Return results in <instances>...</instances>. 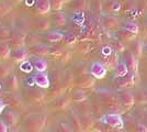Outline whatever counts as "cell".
<instances>
[{
    "label": "cell",
    "instance_id": "1",
    "mask_svg": "<svg viewBox=\"0 0 147 132\" xmlns=\"http://www.w3.org/2000/svg\"><path fill=\"white\" fill-rule=\"evenodd\" d=\"M46 122L45 116H35L29 118L25 122V130L28 132H40L43 130Z\"/></svg>",
    "mask_w": 147,
    "mask_h": 132
},
{
    "label": "cell",
    "instance_id": "2",
    "mask_svg": "<svg viewBox=\"0 0 147 132\" xmlns=\"http://www.w3.org/2000/svg\"><path fill=\"white\" fill-rule=\"evenodd\" d=\"M101 121L108 125L109 127L113 128V129H122L124 127V121H123L122 117L119 114V113H108V114H104L102 117Z\"/></svg>",
    "mask_w": 147,
    "mask_h": 132
},
{
    "label": "cell",
    "instance_id": "3",
    "mask_svg": "<svg viewBox=\"0 0 147 132\" xmlns=\"http://www.w3.org/2000/svg\"><path fill=\"white\" fill-rule=\"evenodd\" d=\"M33 83L36 85L38 88H42V89H46L49 87L51 82H49V76L46 72H36L33 77Z\"/></svg>",
    "mask_w": 147,
    "mask_h": 132
},
{
    "label": "cell",
    "instance_id": "4",
    "mask_svg": "<svg viewBox=\"0 0 147 132\" xmlns=\"http://www.w3.org/2000/svg\"><path fill=\"white\" fill-rule=\"evenodd\" d=\"M25 97L26 99L30 101L31 104L33 105H38L41 102H43L45 99V94H44L42 90L40 89H30L25 93Z\"/></svg>",
    "mask_w": 147,
    "mask_h": 132
},
{
    "label": "cell",
    "instance_id": "5",
    "mask_svg": "<svg viewBox=\"0 0 147 132\" xmlns=\"http://www.w3.org/2000/svg\"><path fill=\"white\" fill-rule=\"evenodd\" d=\"M90 74L96 79H102L107 75V67L101 62H93L90 67Z\"/></svg>",
    "mask_w": 147,
    "mask_h": 132
},
{
    "label": "cell",
    "instance_id": "6",
    "mask_svg": "<svg viewBox=\"0 0 147 132\" xmlns=\"http://www.w3.org/2000/svg\"><path fill=\"white\" fill-rule=\"evenodd\" d=\"M25 40H26V34L25 33L21 31L16 32V33H12V38L9 41V45L12 49L22 47V46H24Z\"/></svg>",
    "mask_w": 147,
    "mask_h": 132
},
{
    "label": "cell",
    "instance_id": "7",
    "mask_svg": "<svg viewBox=\"0 0 147 132\" xmlns=\"http://www.w3.org/2000/svg\"><path fill=\"white\" fill-rule=\"evenodd\" d=\"M28 56H29V51L26 50L24 46H22V47L14 49L11 52V56L10 57L16 63H22V62L28 60Z\"/></svg>",
    "mask_w": 147,
    "mask_h": 132
},
{
    "label": "cell",
    "instance_id": "8",
    "mask_svg": "<svg viewBox=\"0 0 147 132\" xmlns=\"http://www.w3.org/2000/svg\"><path fill=\"white\" fill-rule=\"evenodd\" d=\"M49 49L47 45L45 44H35L33 46H31V51L32 53L35 55V56H40V57H44V56H47L49 54Z\"/></svg>",
    "mask_w": 147,
    "mask_h": 132
},
{
    "label": "cell",
    "instance_id": "9",
    "mask_svg": "<svg viewBox=\"0 0 147 132\" xmlns=\"http://www.w3.org/2000/svg\"><path fill=\"white\" fill-rule=\"evenodd\" d=\"M3 100L7 101L6 104L8 105V106H10V107H12V108H19V107H21V106H22L21 97L18 96L17 94H14V93L6 95Z\"/></svg>",
    "mask_w": 147,
    "mask_h": 132
},
{
    "label": "cell",
    "instance_id": "10",
    "mask_svg": "<svg viewBox=\"0 0 147 132\" xmlns=\"http://www.w3.org/2000/svg\"><path fill=\"white\" fill-rule=\"evenodd\" d=\"M35 7L38 14H47L52 10L51 0H36Z\"/></svg>",
    "mask_w": 147,
    "mask_h": 132
},
{
    "label": "cell",
    "instance_id": "11",
    "mask_svg": "<svg viewBox=\"0 0 147 132\" xmlns=\"http://www.w3.org/2000/svg\"><path fill=\"white\" fill-rule=\"evenodd\" d=\"M3 120L9 126H14L19 121V114L13 110H5L3 111Z\"/></svg>",
    "mask_w": 147,
    "mask_h": 132
},
{
    "label": "cell",
    "instance_id": "12",
    "mask_svg": "<svg viewBox=\"0 0 147 132\" xmlns=\"http://www.w3.org/2000/svg\"><path fill=\"white\" fill-rule=\"evenodd\" d=\"M127 73H129V66H127V64L125 63L124 61H121L117 65L115 70H114L115 78H123V77H125V76L127 75Z\"/></svg>",
    "mask_w": 147,
    "mask_h": 132
},
{
    "label": "cell",
    "instance_id": "13",
    "mask_svg": "<svg viewBox=\"0 0 147 132\" xmlns=\"http://www.w3.org/2000/svg\"><path fill=\"white\" fill-rule=\"evenodd\" d=\"M65 38V34L61 31H57V30H53V31H49L46 33L45 39L51 42V43H56V42H59L63 39Z\"/></svg>",
    "mask_w": 147,
    "mask_h": 132
},
{
    "label": "cell",
    "instance_id": "14",
    "mask_svg": "<svg viewBox=\"0 0 147 132\" xmlns=\"http://www.w3.org/2000/svg\"><path fill=\"white\" fill-rule=\"evenodd\" d=\"M33 67L36 69V72H46L47 70V67H49V64H47V61L44 60L43 57H38V58H35L33 61Z\"/></svg>",
    "mask_w": 147,
    "mask_h": 132
},
{
    "label": "cell",
    "instance_id": "15",
    "mask_svg": "<svg viewBox=\"0 0 147 132\" xmlns=\"http://www.w3.org/2000/svg\"><path fill=\"white\" fill-rule=\"evenodd\" d=\"M6 86L9 90L11 91H17L19 88V83H18V78L14 74H11L9 77L6 78Z\"/></svg>",
    "mask_w": 147,
    "mask_h": 132
},
{
    "label": "cell",
    "instance_id": "16",
    "mask_svg": "<svg viewBox=\"0 0 147 132\" xmlns=\"http://www.w3.org/2000/svg\"><path fill=\"white\" fill-rule=\"evenodd\" d=\"M11 56V46L9 44L0 43V60H8Z\"/></svg>",
    "mask_w": 147,
    "mask_h": 132
},
{
    "label": "cell",
    "instance_id": "17",
    "mask_svg": "<svg viewBox=\"0 0 147 132\" xmlns=\"http://www.w3.org/2000/svg\"><path fill=\"white\" fill-rule=\"evenodd\" d=\"M52 19L58 26H64L66 24V16L61 11H55V13L52 14Z\"/></svg>",
    "mask_w": 147,
    "mask_h": 132
},
{
    "label": "cell",
    "instance_id": "18",
    "mask_svg": "<svg viewBox=\"0 0 147 132\" xmlns=\"http://www.w3.org/2000/svg\"><path fill=\"white\" fill-rule=\"evenodd\" d=\"M12 38V31L7 26H0V42H8Z\"/></svg>",
    "mask_w": 147,
    "mask_h": 132
},
{
    "label": "cell",
    "instance_id": "19",
    "mask_svg": "<svg viewBox=\"0 0 147 132\" xmlns=\"http://www.w3.org/2000/svg\"><path fill=\"white\" fill-rule=\"evenodd\" d=\"M12 70L13 68L9 64H0V79H6L12 74Z\"/></svg>",
    "mask_w": 147,
    "mask_h": 132
},
{
    "label": "cell",
    "instance_id": "20",
    "mask_svg": "<svg viewBox=\"0 0 147 132\" xmlns=\"http://www.w3.org/2000/svg\"><path fill=\"white\" fill-rule=\"evenodd\" d=\"M35 30H38V31H47L51 28V23L47 19H41L37 20L35 22V25H34Z\"/></svg>",
    "mask_w": 147,
    "mask_h": 132
},
{
    "label": "cell",
    "instance_id": "21",
    "mask_svg": "<svg viewBox=\"0 0 147 132\" xmlns=\"http://www.w3.org/2000/svg\"><path fill=\"white\" fill-rule=\"evenodd\" d=\"M120 99H121V104L124 105L125 107H131L133 104H134V98L133 96L129 93H124L120 96Z\"/></svg>",
    "mask_w": 147,
    "mask_h": 132
},
{
    "label": "cell",
    "instance_id": "22",
    "mask_svg": "<svg viewBox=\"0 0 147 132\" xmlns=\"http://www.w3.org/2000/svg\"><path fill=\"white\" fill-rule=\"evenodd\" d=\"M127 66H129V69H131L133 73H136L137 70V66H138V62L136 60V57L133 55V54H127Z\"/></svg>",
    "mask_w": 147,
    "mask_h": 132
},
{
    "label": "cell",
    "instance_id": "23",
    "mask_svg": "<svg viewBox=\"0 0 147 132\" xmlns=\"http://www.w3.org/2000/svg\"><path fill=\"white\" fill-rule=\"evenodd\" d=\"M123 28L126 30V31L131 32V33H138V30H140V28H138V25L136 24L135 22H132V21H126L124 25H123Z\"/></svg>",
    "mask_w": 147,
    "mask_h": 132
},
{
    "label": "cell",
    "instance_id": "24",
    "mask_svg": "<svg viewBox=\"0 0 147 132\" xmlns=\"http://www.w3.org/2000/svg\"><path fill=\"white\" fill-rule=\"evenodd\" d=\"M12 10V7L10 5H8L6 2L0 1V16H7L8 13H10V11Z\"/></svg>",
    "mask_w": 147,
    "mask_h": 132
},
{
    "label": "cell",
    "instance_id": "25",
    "mask_svg": "<svg viewBox=\"0 0 147 132\" xmlns=\"http://www.w3.org/2000/svg\"><path fill=\"white\" fill-rule=\"evenodd\" d=\"M51 6H52V10L59 11L64 6V1L63 0H51Z\"/></svg>",
    "mask_w": 147,
    "mask_h": 132
},
{
    "label": "cell",
    "instance_id": "26",
    "mask_svg": "<svg viewBox=\"0 0 147 132\" xmlns=\"http://www.w3.org/2000/svg\"><path fill=\"white\" fill-rule=\"evenodd\" d=\"M25 42H28V44L30 46H33L35 44H38V38L35 34H30V35H26V40Z\"/></svg>",
    "mask_w": 147,
    "mask_h": 132
},
{
    "label": "cell",
    "instance_id": "27",
    "mask_svg": "<svg viewBox=\"0 0 147 132\" xmlns=\"http://www.w3.org/2000/svg\"><path fill=\"white\" fill-rule=\"evenodd\" d=\"M73 98L76 102H81V101H84L85 99H86L87 96L84 91H76V93L74 94Z\"/></svg>",
    "mask_w": 147,
    "mask_h": 132
},
{
    "label": "cell",
    "instance_id": "28",
    "mask_svg": "<svg viewBox=\"0 0 147 132\" xmlns=\"http://www.w3.org/2000/svg\"><path fill=\"white\" fill-rule=\"evenodd\" d=\"M93 84H94L93 79L90 78V77H87V78H85V81H81L80 86H81V87H84V88H88V87H91Z\"/></svg>",
    "mask_w": 147,
    "mask_h": 132
},
{
    "label": "cell",
    "instance_id": "29",
    "mask_svg": "<svg viewBox=\"0 0 147 132\" xmlns=\"http://www.w3.org/2000/svg\"><path fill=\"white\" fill-rule=\"evenodd\" d=\"M67 104H68L67 99H57L54 102V107L58 108V109H63L64 107H66Z\"/></svg>",
    "mask_w": 147,
    "mask_h": 132
},
{
    "label": "cell",
    "instance_id": "30",
    "mask_svg": "<svg viewBox=\"0 0 147 132\" xmlns=\"http://www.w3.org/2000/svg\"><path fill=\"white\" fill-rule=\"evenodd\" d=\"M30 65H31V63L24 61V62H22L21 65H20V69L23 70V72H25V73H30L31 69H32V66H31V67H28V66H30Z\"/></svg>",
    "mask_w": 147,
    "mask_h": 132
},
{
    "label": "cell",
    "instance_id": "31",
    "mask_svg": "<svg viewBox=\"0 0 147 132\" xmlns=\"http://www.w3.org/2000/svg\"><path fill=\"white\" fill-rule=\"evenodd\" d=\"M65 41L67 44H73L76 42V35L74 33H68L67 35L65 37Z\"/></svg>",
    "mask_w": 147,
    "mask_h": 132
},
{
    "label": "cell",
    "instance_id": "32",
    "mask_svg": "<svg viewBox=\"0 0 147 132\" xmlns=\"http://www.w3.org/2000/svg\"><path fill=\"white\" fill-rule=\"evenodd\" d=\"M9 131V127L5 120L0 119V132H8Z\"/></svg>",
    "mask_w": 147,
    "mask_h": 132
},
{
    "label": "cell",
    "instance_id": "33",
    "mask_svg": "<svg viewBox=\"0 0 147 132\" xmlns=\"http://www.w3.org/2000/svg\"><path fill=\"white\" fill-rule=\"evenodd\" d=\"M137 132H147V127L143 123L137 125Z\"/></svg>",
    "mask_w": 147,
    "mask_h": 132
},
{
    "label": "cell",
    "instance_id": "34",
    "mask_svg": "<svg viewBox=\"0 0 147 132\" xmlns=\"http://www.w3.org/2000/svg\"><path fill=\"white\" fill-rule=\"evenodd\" d=\"M6 106H7V104L5 102V100H3V99H0V114L3 113L5 109H6Z\"/></svg>",
    "mask_w": 147,
    "mask_h": 132
},
{
    "label": "cell",
    "instance_id": "35",
    "mask_svg": "<svg viewBox=\"0 0 147 132\" xmlns=\"http://www.w3.org/2000/svg\"><path fill=\"white\" fill-rule=\"evenodd\" d=\"M113 5H114V6H113V9H114V10H117V9L120 8V7H119V6H117V2H114Z\"/></svg>",
    "mask_w": 147,
    "mask_h": 132
},
{
    "label": "cell",
    "instance_id": "36",
    "mask_svg": "<svg viewBox=\"0 0 147 132\" xmlns=\"http://www.w3.org/2000/svg\"><path fill=\"white\" fill-rule=\"evenodd\" d=\"M8 132H16V131H14V129H12V128H9V131Z\"/></svg>",
    "mask_w": 147,
    "mask_h": 132
},
{
    "label": "cell",
    "instance_id": "37",
    "mask_svg": "<svg viewBox=\"0 0 147 132\" xmlns=\"http://www.w3.org/2000/svg\"><path fill=\"white\" fill-rule=\"evenodd\" d=\"M63 1H64V3H67V2H69L70 0H63Z\"/></svg>",
    "mask_w": 147,
    "mask_h": 132
},
{
    "label": "cell",
    "instance_id": "38",
    "mask_svg": "<svg viewBox=\"0 0 147 132\" xmlns=\"http://www.w3.org/2000/svg\"><path fill=\"white\" fill-rule=\"evenodd\" d=\"M14 1H18V2H21V1H23V0H14Z\"/></svg>",
    "mask_w": 147,
    "mask_h": 132
},
{
    "label": "cell",
    "instance_id": "39",
    "mask_svg": "<svg viewBox=\"0 0 147 132\" xmlns=\"http://www.w3.org/2000/svg\"><path fill=\"white\" fill-rule=\"evenodd\" d=\"M146 28H147V20H146Z\"/></svg>",
    "mask_w": 147,
    "mask_h": 132
},
{
    "label": "cell",
    "instance_id": "40",
    "mask_svg": "<svg viewBox=\"0 0 147 132\" xmlns=\"http://www.w3.org/2000/svg\"><path fill=\"white\" fill-rule=\"evenodd\" d=\"M40 132H45V131H43V130H42V131H40Z\"/></svg>",
    "mask_w": 147,
    "mask_h": 132
}]
</instances>
